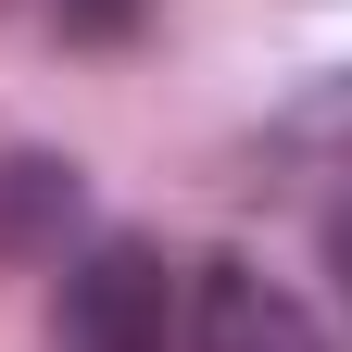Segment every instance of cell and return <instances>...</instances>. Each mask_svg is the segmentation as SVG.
I'll list each match as a JSON object with an SVG mask.
<instances>
[{"instance_id":"4","label":"cell","mask_w":352,"mask_h":352,"mask_svg":"<svg viewBox=\"0 0 352 352\" xmlns=\"http://www.w3.org/2000/svg\"><path fill=\"white\" fill-rule=\"evenodd\" d=\"M315 252H327V277H340V302H352V201H340L327 227H315Z\"/></svg>"},{"instance_id":"3","label":"cell","mask_w":352,"mask_h":352,"mask_svg":"<svg viewBox=\"0 0 352 352\" xmlns=\"http://www.w3.org/2000/svg\"><path fill=\"white\" fill-rule=\"evenodd\" d=\"M88 239V164L76 151H0V264H63Z\"/></svg>"},{"instance_id":"2","label":"cell","mask_w":352,"mask_h":352,"mask_svg":"<svg viewBox=\"0 0 352 352\" xmlns=\"http://www.w3.org/2000/svg\"><path fill=\"white\" fill-rule=\"evenodd\" d=\"M189 352H327L289 277H264L252 252H214L189 277Z\"/></svg>"},{"instance_id":"1","label":"cell","mask_w":352,"mask_h":352,"mask_svg":"<svg viewBox=\"0 0 352 352\" xmlns=\"http://www.w3.org/2000/svg\"><path fill=\"white\" fill-rule=\"evenodd\" d=\"M63 352H176V264L151 239H88L51 289Z\"/></svg>"}]
</instances>
